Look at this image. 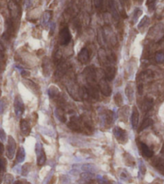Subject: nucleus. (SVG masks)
Instances as JSON below:
<instances>
[{"mask_svg":"<svg viewBox=\"0 0 164 184\" xmlns=\"http://www.w3.org/2000/svg\"><path fill=\"white\" fill-rule=\"evenodd\" d=\"M149 35L151 37L152 39L155 40L156 41H160L164 37V25L157 24L154 28H152Z\"/></svg>","mask_w":164,"mask_h":184,"instance_id":"obj_1","label":"nucleus"},{"mask_svg":"<svg viewBox=\"0 0 164 184\" xmlns=\"http://www.w3.org/2000/svg\"><path fill=\"white\" fill-rule=\"evenodd\" d=\"M71 39H72V36H71L68 28L65 27L64 28H62L59 34V40L60 45L63 46L68 45L71 41Z\"/></svg>","mask_w":164,"mask_h":184,"instance_id":"obj_2","label":"nucleus"},{"mask_svg":"<svg viewBox=\"0 0 164 184\" xmlns=\"http://www.w3.org/2000/svg\"><path fill=\"white\" fill-rule=\"evenodd\" d=\"M14 107L15 115L18 117L21 116L23 112H24V104H23V100H22V99H21L19 95H17L15 99H14Z\"/></svg>","mask_w":164,"mask_h":184,"instance_id":"obj_3","label":"nucleus"},{"mask_svg":"<svg viewBox=\"0 0 164 184\" xmlns=\"http://www.w3.org/2000/svg\"><path fill=\"white\" fill-rule=\"evenodd\" d=\"M15 149H16V143L14 138L12 137H9L8 141H7V147H6V155L8 158L12 159L14 155Z\"/></svg>","mask_w":164,"mask_h":184,"instance_id":"obj_4","label":"nucleus"},{"mask_svg":"<svg viewBox=\"0 0 164 184\" xmlns=\"http://www.w3.org/2000/svg\"><path fill=\"white\" fill-rule=\"evenodd\" d=\"M98 86L99 88H100V92L104 95H105V96H109L110 95L112 90H111L110 86H109V84L108 83V82H107V80L105 78H100Z\"/></svg>","mask_w":164,"mask_h":184,"instance_id":"obj_5","label":"nucleus"},{"mask_svg":"<svg viewBox=\"0 0 164 184\" xmlns=\"http://www.w3.org/2000/svg\"><path fill=\"white\" fill-rule=\"evenodd\" d=\"M113 134L115 137L117 138V141L121 143H125L128 140L127 135H126V132L123 130L122 129L119 127H115L113 129Z\"/></svg>","mask_w":164,"mask_h":184,"instance_id":"obj_6","label":"nucleus"},{"mask_svg":"<svg viewBox=\"0 0 164 184\" xmlns=\"http://www.w3.org/2000/svg\"><path fill=\"white\" fill-rule=\"evenodd\" d=\"M8 10L10 11V16L13 19H16L19 14V7L18 2L14 0H10L8 2Z\"/></svg>","mask_w":164,"mask_h":184,"instance_id":"obj_7","label":"nucleus"},{"mask_svg":"<svg viewBox=\"0 0 164 184\" xmlns=\"http://www.w3.org/2000/svg\"><path fill=\"white\" fill-rule=\"evenodd\" d=\"M109 11H110L111 15L113 17V19L116 22H118L119 21V12L117 9V7H116V4H115L114 0H109Z\"/></svg>","mask_w":164,"mask_h":184,"instance_id":"obj_8","label":"nucleus"},{"mask_svg":"<svg viewBox=\"0 0 164 184\" xmlns=\"http://www.w3.org/2000/svg\"><path fill=\"white\" fill-rule=\"evenodd\" d=\"M78 60L80 63L85 64L87 63L89 60V52H88V49L86 48H83L80 51V53H78Z\"/></svg>","mask_w":164,"mask_h":184,"instance_id":"obj_9","label":"nucleus"},{"mask_svg":"<svg viewBox=\"0 0 164 184\" xmlns=\"http://www.w3.org/2000/svg\"><path fill=\"white\" fill-rule=\"evenodd\" d=\"M138 120H139V113H138V111H137L136 107H133V112H132L131 115V124L132 127H133V129H135L137 127Z\"/></svg>","mask_w":164,"mask_h":184,"instance_id":"obj_10","label":"nucleus"},{"mask_svg":"<svg viewBox=\"0 0 164 184\" xmlns=\"http://www.w3.org/2000/svg\"><path fill=\"white\" fill-rule=\"evenodd\" d=\"M140 148H141V151L145 157L146 158H151L152 156L154 155V152L152 151L150 148L148 147L146 144L140 143Z\"/></svg>","mask_w":164,"mask_h":184,"instance_id":"obj_11","label":"nucleus"},{"mask_svg":"<svg viewBox=\"0 0 164 184\" xmlns=\"http://www.w3.org/2000/svg\"><path fill=\"white\" fill-rule=\"evenodd\" d=\"M125 94H126L128 99L130 102H132L133 99V94H134V90H133V86L132 82H129L126 85V87H125Z\"/></svg>","mask_w":164,"mask_h":184,"instance_id":"obj_12","label":"nucleus"},{"mask_svg":"<svg viewBox=\"0 0 164 184\" xmlns=\"http://www.w3.org/2000/svg\"><path fill=\"white\" fill-rule=\"evenodd\" d=\"M20 129L22 133L24 134V135H28L30 133V131H31V127H30V125L28 124L27 120H22L20 122Z\"/></svg>","mask_w":164,"mask_h":184,"instance_id":"obj_13","label":"nucleus"},{"mask_svg":"<svg viewBox=\"0 0 164 184\" xmlns=\"http://www.w3.org/2000/svg\"><path fill=\"white\" fill-rule=\"evenodd\" d=\"M153 107V99H146L142 103V111L143 112H148Z\"/></svg>","mask_w":164,"mask_h":184,"instance_id":"obj_14","label":"nucleus"},{"mask_svg":"<svg viewBox=\"0 0 164 184\" xmlns=\"http://www.w3.org/2000/svg\"><path fill=\"white\" fill-rule=\"evenodd\" d=\"M17 162L18 163L23 162L25 159V150L23 147H20L18 150V153H17Z\"/></svg>","mask_w":164,"mask_h":184,"instance_id":"obj_15","label":"nucleus"},{"mask_svg":"<svg viewBox=\"0 0 164 184\" xmlns=\"http://www.w3.org/2000/svg\"><path fill=\"white\" fill-rule=\"evenodd\" d=\"M80 170L84 172H93L96 170V166L93 164H84L80 166Z\"/></svg>","mask_w":164,"mask_h":184,"instance_id":"obj_16","label":"nucleus"},{"mask_svg":"<svg viewBox=\"0 0 164 184\" xmlns=\"http://www.w3.org/2000/svg\"><path fill=\"white\" fill-rule=\"evenodd\" d=\"M51 18V11H46L43 15V19H42V23L43 25L48 24Z\"/></svg>","mask_w":164,"mask_h":184,"instance_id":"obj_17","label":"nucleus"},{"mask_svg":"<svg viewBox=\"0 0 164 184\" xmlns=\"http://www.w3.org/2000/svg\"><path fill=\"white\" fill-rule=\"evenodd\" d=\"M46 162V155L44 152L42 151L39 154L37 155V164L39 166H43Z\"/></svg>","mask_w":164,"mask_h":184,"instance_id":"obj_18","label":"nucleus"},{"mask_svg":"<svg viewBox=\"0 0 164 184\" xmlns=\"http://www.w3.org/2000/svg\"><path fill=\"white\" fill-rule=\"evenodd\" d=\"M149 24H150V19H149V17L146 15V16H144L143 18L141 20V21H140L138 25H137V28L138 29L143 28L144 27L147 26Z\"/></svg>","mask_w":164,"mask_h":184,"instance_id":"obj_19","label":"nucleus"},{"mask_svg":"<svg viewBox=\"0 0 164 184\" xmlns=\"http://www.w3.org/2000/svg\"><path fill=\"white\" fill-rule=\"evenodd\" d=\"M59 90H58L57 87H55L54 86H51L48 88V95H49L50 98H54L59 94Z\"/></svg>","mask_w":164,"mask_h":184,"instance_id":"obj_20","label":"nucleus"},{"mask_svg":"<svg viewBox=\"0 0 164 184\" xmlns=\"http://www.w3.org/2000/svg\"><path fill=\"white\" fill-rule=\"evenodd\" d=\"M151 125H153V120H152V119L150 118L145 119L143 122H142V124H141V128L139 129V131H141V130L146 129V128L150 126Z\"/></svg>","mask_w":164,"mask_h":184,"instance_id":"obj_21","label":"nucleus"},{"mask_svg":"<svg viewBox=\"0 0 164 184\" xmlns=\"http://www.w3.org/2000/svg\"><path fill=\"white\" fill-rule=\"evenodd\" d=\"M55 116H56V118H57L59 120L61 121V122H65V115L64 114L63 111L60 110V109H56V110H55Z\"/></svg>","mask_w":164,"mask_h":184,"instance_id":"obj_22","label":"nucleus"},{"mask_svg":"<svg viewBox=\"0 0 164 184\" xmlns=\"http://www.w3.org/2000/svg\"><path fill=\"white\" fill-rule=\"evenodd\" d=\"M94 177V174H92L91 172H84L80 174V179L83 181H89Z\"/></svg>","mask_w":164,"mask_h":184,"instance_id":"obj_23","label":"nucleus"},{"mask_svg":"<svg viewBox=\"0 0 164 184\" xmlns=\"http://www.w3.org/2000/svg\"><path fill=\"white\" fill-rule=\"evenodd\" d=\"M118 12L124 13V0H114Z\"/></svg>","mask_w":164,"mask_h":184,"instance_id":"obj_24","label":"nucleus"},{"mask_svg":"<svg viewBox=\"0 0 164 184\" xmlns=\"http://www.w3.org/2000/svg\"><path fill=\"white\" fill-rule=\"evenodd\" d=\"M155 166L157 167V169L159 170L160 173L164 175V161L158 159L157 161H156Z\"/></svg>","mask_w":164,"mask_h":184,"instance_id":"obj_25","label":"nucleus"},{"mask_svg":"<svg viewBox=\"0 0 164 184\" xmlns=\"http://www.w3.org/2000/svg\"><path fill=\"white\" fill-rule=\"evenodd\" d=\"M31 170V164L26 163L24 164L22 167V174L23 176H26L29 173V171Z\"/></svg>","mask_w":164,"mask_h":184,"instance_id":"obj_26","label":"nucleus"},{"mask_svg":"<svg viewBox=\"0 0 164 184\" xmlns=\"http://www.w3.org/2000/svg\"><path fill=\"white\" fill-rule=\"evenodd\" d=\"M155 61L158 63H162L164 62V53L163 52H158L156 53Z\"/></svg>","mask_w":164,"mask_h":184,"instance_id":"obj_27","label":"nucleus"},{"mask_svg":"<svg viewBox=\"0 0 164 184\" xmlns=\"http://www.w3.org/2000/svg\"><path fill=\"white\" fill-rule=\"evenodd\" d=\"M141 13H142L141 10H140V9H135L134 12H133V24H135V23L137 22V20H138V18H139L140 15H141Z\"/></svg>","mask_w":164,"mask_h":184,"instance_id":"obj_28","label":"nucleus"},{"mask_svg":"<svg viewBox=\"0 0 164 184\" xmlns=\"http://www.w3.org/2000/svg\"><path fill=\"white\" fill-rule=\"evenodd\" d=\"M105 0H94V6L97 9H102L105 5Z\"/></svg>","mask_w":164,"mask_h":184,"instance_id":"obj_29","label":"nucleus"},{"mask_svg":"<svg viewBox=\"0 0 164 184\" xmlns=\"http://www.w3.org/2000/svg\"><path fill=\"white\" fill-rule=\"evenodd\" d=\"M13 180H14V177H13V175H11V174H6V175L5 176L4 182H3V184H12Z\"/></svg>","mask_w":164,"mask_h":184,"instance_id":"obj_30","label":"nucleus"},{"mask_svg":"<svg viewBox=\"0 0 164 184\" xmlns=\"http://www.w3.org/2000/svg\"><path fill=\"white\" fill-rule=\"evenodd\" d=\"M114 99H115V102H116V103H117L118 106H120V105L121 104V103H122V98H121V95L120 93H117V94L115 95Z\"/></svg>","mask_w":164,"mask_h":184,"instance_id":"obj_31","label":"nucleus"},{"mask_svg":"<svg viewBox=\"0 0 164 184\" xmlns=\"http://www.w3.org/2000/svg\"><path fill=\"white\" fill-rule=\"evenodd\" d=\"M5 107H6V103H5V100L2 99H0V114H2L5 110Z\"/></svg>","mask_w":164,"mask_h":184,"instance_id":"obj_32","label":"nucleus"},{"mask_svg":"<svg viewBox=\"0 0 164 184\" xmlns=\"http://www.w3.org/2000/svg\"><path fill=\"white\" fill-rule=\"evenodd\" d=\"M157 0H147V5L149 7V9L153 10L154 8V5Z\"/></svg>","mask_w":164,"mask_h":184,"instance_id":"obj_33","label":"nucleus"},{"mask_svg":"<svg viewBox=\"0 0 164 184\" xmlns=\"http://www.w3.org/2000/svg\"><path fill=\"white\" fill-rule=\"evenodd\" d=\"M139 171H140V173H141V174H142V175H145V174H146V166H145V165H144L143 163L140 164V166H139Z\"/></svg>","mask_w":164,"mask_h":184,"instance_id":"obj_34","label":"nucleus"},{"mask_svg":"<svg viewBox=\"0 0 164 184\" xmlns=\"http://www.w3.org/2000/svg\"><path fill=\"white\" fill-rule=\"evenodd\" d=\"M63 182V183H66L65 182H69V178H68V176L67 175H63V176H61V177H60V182Z\"/></svg>","mask_w":164,"mask_h":184,"instance_id":"obj_35","label":"nucleus"},{"mask_svg":"<svg viewBox=\"0 0 164 184\" xmlns=\"http://www.w3.org/2000/svg\"><path fill=\"white\" fill-rule=\"evenodd\" d=\"M0 138L2 140V141H5L6 140V133L5 132L2 130V129H0Z\"/></svg>","mask_w":164,"mask_h":184,"instance_id":"obj_36","label":"nucleus"},{"mask_svg":"<svg viewBox=\"0 0 164 184\" xmlns=\"http://www.w3.org/2000/svg\"><path fill=\"white\" fill-rule=\"evenodd\" d=\"M24 5H25V8L26 9L29 8L31 5V0H24Z\"/></svg>","mask_w":164,"mask_h":184,"instance_id":"obj_37","label":"nucleus"},{"mask_svg":"<svg viewBox=\"0 0 164 184\" xmlns=\"http://www.w3.org/2000/svg\"><path fill=\"white\" fill-rule=\"evenodd\" d=\"M70 174L75 176V175H77V174H79V172H78L77 169H76V170H75V169H73V170H72L71 171H70Z\"/></svg>","mask_w":164,"mask_h":184,"instance_id":"obj_38","label":"nucleus"},{"mask_svg":"<svg viewBox=\"0 0 164 184\" xmlns=\"http://www.w3.org/2000/svg\"><path fill=\"white\" fill-rule=\"evenodd\" d=\"M21 74H22V75H23V76L26 77V76H28L29 75V72L26 71V70H22V72H21Z\"/></svg>","mask_w":164,"mask_h":184,"instance_id":"obj_39","label":"nucleus"},{"mask_svg":"<svg viewBox=\"0 0 164 184\" xmlns=\"http://www.w3.org/2000/svg\"><path fill=\"white\" fill-rule=\"evenodd\" d=\"M2 149H3V148H2V144H0V153H2Z\"/></svg>","mask_w":164,"mask_h":184,"instance_id":"obj_40","label":"nucleus"},{"mask_svg":"<svg viewBox=\"0 0 164 184\" xmlns=\"http://www.w3.org/2000/svg\"><path fill=\"white\" fill-rule=\"evenodd\" d=\"M153 184H161V183H159V182H154Z\"/></svg>","mask_w":164,"mask_h":184,"instance_id":"obj_41","label":"nucleus"},{"mask_svg":"<svg viewBox=\"0 0 164 184\" xmlns=\"http://www.w3.org/2000/svg\"><path fill=\"white\" fill-rule=\"evenodd\" d=\"M14 1H16L17 2H19V1H20V0H14Z\"/></svg>","mask_w":164,"mask_h":184,"instance_id":"obj_42","label":"nucleus"},{"mask_svg":"<svg viewBox=\"0 0 164 184\" xmlns=\"http://www.w3.org/2000/svg\"><path fill=\"white\" fill-rule=\"evenodd\" d=\"M141 1H142V0H141Z\"/></svg>","mask_w":164,"mask_h":184,"instance_id":"obj_43","label":"nucleus"}]
</instances>
